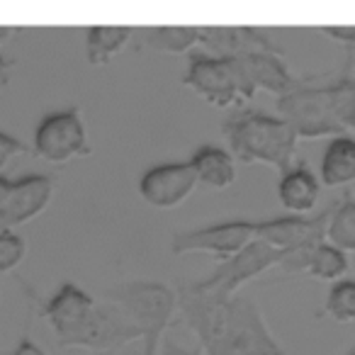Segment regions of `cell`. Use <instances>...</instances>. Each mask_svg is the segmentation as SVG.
Returning <instances> with one entry per match:
<instances>
[{"label":"cell","instance_id":"obj_19","mask_svg":"<svg viewBox=\"0 0 355 355\" xmlns=\"http://www.w3.org/2000/svg\"><path fill=\"white\" fill-rule=\"evenodd\" d=\"M134 27H90L85 35V59L90 66H105L129 44Z\"/></svg>","mask_w":355,"mask_h":355},{"label":"cell","instance_id":"obj_18","mask_svg":"<svg viewBox=\"0 0 355 355\" xmlns=\"http://www.w3.org/2000/svg\"><path fill=\"white\" fill-rule=\"evenodd\" d=\"M202 40V27H180V25H163V27H151L144 35V46L158 54L168 56H183L193 54V49Z\"/></svg>","mask_w":355,"mask_h":355},{"label":"cell","instance_id":"obj_3","mask_svg":"<svg viewBox=\"0 0 355 355\" xmlns=\"http://www.w3.org/2000/svg\"><path fill=\"white\" fill-rule=\"evenodd\" d=\"M350 66L353 61L324 85L300 80L292 93L277 100V114L295 129L297 139L355 137V76Z\"/></svg>","mask_w":355,"mask_h":355},{"label":"cell","instance_id":"obj_24","mask_svg":"<svg viewBox=\"0 0 355 355\" xmlns=\"http://www.w3.org/2000/svg\"><path fill=\"white\" fill-rule=\"evenodd\" d=\"M321 32H324L329 40L343 44L345 49L355 56V27L353 25H326V27H321Z\"/></svg>","mask_w":355,"mask_h":355},{"label":"cell","instance_id":"obj_20","mask_svg":"<svg viewBox=\"0 0 355 355\" xmlns=\"http://www.w3.org/2000/svg\"><path fill=\"white\" fill-rule=\"evenodd\" d=\"M326 241L343 253H355V200L350 195H343V200L331 207Z\"/></svg>","mask_w":355,"mask_h":355},{"label":"cell","instance_id":"obj_6","mask_svg":"<svg viewBox=\"0 0 355 355\" xmlns=\"http://www.w3.org/2000/svg\"><path fill=\"white\" fill-rule=\"evenodd\" d=\"M183 85L207 105L219 110L239 107L241 103L251 100L253 90L241 73V66L234 59H219L205 51H193L188 56V71L183 76Z\"/></svg>","mask_w":355,"mask_h":355},{"label":"cell","instance_id":"obj_11","mask_svg":"<svg viewBox=\"0 0 355 355\" xmlns=\"http://www.w3.org/2000/svg\"><path fill=\"white\" fill-rule=\"evenodd\" d=\"M329 219L331 207L319 214H309V217H295V214H285V217H272V219H256V241H263L268 246L277 248V251H304L316 243L326 241V232H329Z\"/></svg>","mask_w":355,"mask_h":355},{"label":"cell","instance_id":"obj_1","mask_svg":"<svg viewBox=\"0 0 355 355\" xmlns=\"http://www.w3.org/2000/svg\"><path fill=\"white\" fill-rule=\"evenodd\" d=\"M178 311L205 355H287L258 304L243 295L214 297L180 285Z\"/></svg>","mask_w":355,"mask_h":355},{"label":"cell","instance_id":"obj_13","mask_svg":"<svg viewBox=\"0 0 355 355\" xmlns=\"http://www.w3.org/2000/svg\"><path fill=\"white\" fill-rule=\"evenodd\" d=\"M234 61L241 66L243 78L251 85L253 93L263 90L280 100L287 93H292L302 80L295 78V73L290 71L285 54H277V51H251V54L236 56Z\"/></svg>","mask_w":355,"mask_h":355},{"label":"cell","instance_id":"obj_14","mask_svg":"<svg viewBox=\"0 0 355 355\" xmlns=\"http://www.w3.org/2000/svg\"><path fill=\"white\" fill-rule=\"evenodd\" d=\"M280 268L285 272H290V275H306V277H311V280L336 285V282L343 280L350 263H348V256H345L340 248L324 241L311 248H304V251L287 253Z\"/></svg>","mask_w":355,"mask_h":355},{"label":"cell","instance_id":"obj_7","mask_svg":"<svg viewBox=\"0 0 355 355\" xmlns=\"http://www.w3.org/2000/svg\"><path fill=\"white\" fill-rule=\"evenodd\" d=\"M285 256H287L285 251H277V248L268 246V243H263V241H253L234 258L219 263L217 270L209 277L190 282V287L202 292V295L236 297V295H241V290L251 280L261 277L263 272L272 270V268H280Z\"/></svg>","mask_w":355,"mask_h":355},{"label":"cell","instance_id":"obj_21","mask_svg":"<svg viewBox=\"0 0 355 355\" xmlns=\"http://www.w3.org/2000/svg\"><path fill=\"white\" fill-rule=\"evenodd\" d=\"M324 314L338 324H355V280L331 285L324 302Z\"/></svg>","mask_w":355,"mask_h":355},{"label":"cell","instance_id":"obj_25","mask_svg":"<svg viewBox=\"0 0 355 355\" xmlns=\"http://www.w3.org/2000/svg\"><path fill=\"white\" fill-rule=\"evenodd\" d=\"M158 355H205L200 350H193V348H185V345L175 343L173 338H163L161 343V353Z\"/></svg>","mask_w":355,"mask_h":355},{"label":"cell","instance_id":"obj_2","mask_svg":"<svg viewBox=\"0 0 355 355\" xmlns=\"http://www.w3.org/2000/svg\"><path fill=\"white\" fill-rule=\"evenodd\" d=\"M25 297L35 304L42 319L54 331L56 343L64 348H88L98 355H114L132 340L141 338L134 321L112 302H98L73 282H64L49 300H42L17 277Z\"/></svg>","mask_w":355,"mask_h":355},{"label":"cell","instance_id":"obj_28","mask_svg":"<svg viewBox=\"0 0 355 355\" xmlns=\"http://www.w3.org/2000/svg\"><path fill=\"white\" fill-rule=\"evenodd\" d=\"M15 32H17L15 27H0V44H3L10 35H15Z\"/></svg>","mask_w":355,"mask_h":355},{"label":"cell","instance_id":"obj_29","mask_svg":"<svg viewBox=\"0 0 355 355\" xmlns=\"http://www.w3.org/2000/svg\"><path fill=\"white\" fill-rule=\"evenodd\" d=\"M345 355H355V345H353V348H350V350H348V353H345Z\"/></svg>","mask_w":355,"mask_h":355},{"label":"cell","instance_id":"obj_30","mask_svg":"<svg viewBox=\"0 0 355 355\" xmlns=\"http://www.w3.org/2000/svg\"><path fill=\"white\" fill-rule=\"evenodd\" d=\"M0 355H3V353H0Z\"/></svg>","mask_w":355,"mask_h":355},{"label":"cell","instance_id":"obj_26","mask_svg":"<svg viewBox=\"0 0 355 355\" xmlns=\"http://www.w3.org/2000/svg\"><path fill=\"white\" fill-rule=\"evenodd\" d=\"M10 355H46V353L40 348V345L35 343V340L30 338V336H25V338H22L20 343H17V348L12 350Z\"/></svg>","mask_w":355,"mask_h":355},{"label":"cell","instance_id":"obj_16","mask_svg":"<svg viewBox=\"0 0 355 355\" xmlns=\"http://www.w3.org/2000/svg\"><path fill=\"white\" fill-rule=\"evenodd\" d=\"M198 183L207 185L212 190H227L236 183V158L219 146H200L190 158Z\"/></svg>","mask_w":355,"mask_h":355},{"label":"cell","instance_id":"obj_4","mask_svg":"<svg viewBox=\"0 0 355 355\" xmlns=\"http://www.w3.org/2000/svg\"><path fill=\"white\" fill-rule=\"evenodd\" d=\"M222 132L229 141V153L243 166L261 163L282 175L297 163L300 139L282 117H272L261 110H241L224 122Z\"/></svg>","mask_w":355,"mask_h":355},{"label":"cell","instance_id":"obj_15","mask_svg":"<svg viewBox=\"0 0 355 355\" xmlns=\"http://www.w3.org/2000/svg\"><path fill=\"white\" fill-rule=\"evenodd\" d=\"M321 185L319 175L306 166L304 161H297L290 171L280 175L277 183V200H280L282 209L295 217H309L321 200Z\"/></svg>","mask_w":355,"mask_h":355},{"label":"cell","instance_id":"obj_9","mask_svg":"<svg viewBox=\"0 0 355 355\" xmlns=\"http://www.w3.org/2000/svg\"><path fill=\"white\" fill-rule=\"evenodd\" d=\"M253 227H256V219H229V222H217L202 229L178 232L171 241V251L175 256L207 253V256L217 258L219 263H224L236 253H241L248 243L256 241Z\"/></svg>","mask_w":355,"mask_h":355},{"label":"cell","instance_id":"obj_5","mask_svg":"<svg viewBox=\"0 0 355 355\" xmlns=\"http://www.w3.org/2000/svg\"><path fill=\"white\" fill-rule=\"evenodd\" d=\"M105 300L117 304L141 331L144 355L161 353L163 334L178 311V292L156 280H129L105 292Z\"/></svg>","mask_w":355,"mask_h":355},{"label":"cell","instance_id":"obj_23","mask_svg":"<svg viewBox=\"0 0 355 355\" xmlns=\"http://www.w3.org/2000/svg\"><path fill=\"white\" fill-rule=\"evenodd\" d=\"M20 153H35V151H32V146H27L25 141L12 137V134L0 132V171L8 166V161H10L12 156H20Z\"/></svg>","mask_w":355,"mask_h":355},{"label":"cell","instance_id":"obj_22","mask_svg":"<svg viewBox=\"0 0 355 355\" xmlns=\"http://www.w3.org/2000/svg\"><path fill=\"white\" fill-rule=\"evenodd\" d=\"M27 256V241L20 234L6 232L0 234V275L10 272L25 261Z\"/></svg>","mask_w":355,"mask_h":355},{"label":"cell","instance_id":"obj_10","mask_svg":"<svg viewBox=\"0 0 355 355\" xmlns=\"http://www.w3.org/2000/svg\"><path fill=\"white\" fill-rule=\"evenodd\" d=\"M54 178L42 173L20 180H8L0 175V234L12 232L44 212L54 198Z\"/></svg>","mask_w":355,"mask_h":355},{"label":"cell","instance_id":"obj_27","mask_svg":"<svg viewBox=\"0 0 355 355\" xmlns=\"http://www.w3.org/2000/svg\"><path fill=\"white\" fill-rule=\"evenodd\" d=\"M15 66V61L12 59H6V56L0 54V93H3V88L8 85V80H10V69Z\"/></svg>","mask_w":355,"mask_h":355},{"label":"cell","instance_id":"obj_17","mask_svg":"<svg viewBox=\"0 0 355 355\" xmlns=\"http://www.w3.org/2000/svg\"><path fill=\"white\" fill-rule=\"evenodd\" d=\"M319 180L326 188H345L355 183V137L331 139L321 156Z\"/></svg>","mask_w":355,"mask_h":355},{"label":"cell","instance_id":"obj_8","mask_svg":"<svg viewBox=\"0 0 355 355\" xmlns=\"http://www.w3.org/2000/svg\"><path fill=\"white\" fill-rule=\"evenodd\" d=\"M32 151H35V156L44 158L54 166L69 163L71 158L90 156L93 148L88 144V132H85V122L80 117L78 105L44 114L35 132Z\"/></svg>","mask_w":355,"mask_h":355},{"label":"cell","instance_id":"obj_12","mask_svg":"<svg viewBox=\"0 0 355 355\" xmlns=\"http://www.w3.org/2000/svg\"><path fill=\"white\" fill-rule=\"evenodd\" d=\"M198 188V175L188 163H161L148 168L139 180V195L151 207L173 209L183 205Z\"/></svg>","mask_w":355,"mask_h":355}]
</instances>
